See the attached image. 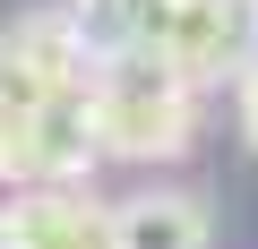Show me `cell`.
I'll return each mask as SVG.
<instances>
[{"mask_svg":"<svg viewBox=\"0 0 258 249\" xmlns=\"http://www.w3.org/2000/svg\"><path fill=\"white\" fill-rule=\"evenodd\" d=\"M86 120H95V146L120 163H172L198 138V86L172 77L164 60H95L86 69Z\"/></svg>","mask_w":258,"mask_h":249,"instance_id":"6da1fadb","label":"cell"},{"mask_svg":"<svg viewBox=\"0 0 258 249\" xmlns=\"http://www.w3.org/2000/svg\"><path fill=\"white\" fill-rule=\"evenodd\" d=\"M164 18L172 0H69V26L86 43V60H155L164 52Z\"/></svg>","mask_w":258,"mask_h":249,"instance_id":"5b68a950","label":"cell"},{"mask_svg":"<svg viewBox=\"0 0 258 249\" xmlns=\"http://www.w3.org/2000/svg\"><path fill=\"white\" fill-rule=\"evenodd\" d=\"M155 60H164L172 77H189V86L241 77V69L258 60V0H172Z\"/></svg>","mask_w":258,"mask_h":249,"instance_id":"3957f363","label":"cell"},{"mask_svg":"<svg viewBox=\"0 0 258 249\" xmlns=\"http://www.w3.org/2000/svg\"><path fill=\"white\" fill-rule=\"evenodd\" d=\"M0 249H112V206L78 181H26L0 206Z\"/></svg>","mask_w":258,"mask_h":249,"instance_id":"277c9868","label":"cell"},{"mask_svg":"<svg viewBox=\"0 0 258 249\" xmlns=\"http://www.w3.org/2000/svg\"><path fill=\"white\" fill-rule=\"evenodd\" d=\"M241 129H249V146H258V60L241 69Z\"/></svg>","mask_w":258,"mask_h":249,"instance_id":"52a82bcc","label":"cell"},{"mask_svg":"<svg viewBox=\"0 0 258 249\" xmlns=\"http://www.w3.org/2000/svg\"><path fill=\"white\" fill-rule=\"evenodd\" d=\"M86 43L69 26V9H26L0 26V112H35L69 86H86Z\"/></svg>","mask_w":258,"mask_h":249,"instance_id":"7a4b0ae2","label":"cell"},{"mask_svg":"<svg viewBox=\"0 0 258 249\" xmlns=\"http://www.w3.org/2000/svg\"><path fill=\"white\" fill-rule=\"evenodd\" d=\"M112 249H207V206L189 189H138L112 206Z\"/></svg>","mask_w":258,"mask_h":249,"instance_id":"8992f818","label":"cell"}]
</instances>
